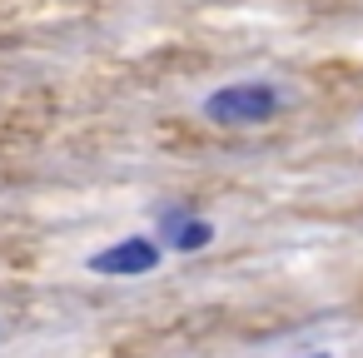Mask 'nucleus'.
<instances>
[{
  "label": "nucleus",
  "mask_w": 363,
  "mask_h": 358,
  "mask_svg": "<svg viewBox=\"0 0 363 358\" xmlns=\"http://www.w3.org/2000/svg\"><path fill=\"white\" fill-rule=\"evenodd\" d=\"M279 105H284V95L269 80H239V85H219L204 100V120H214V125H264V120L279 115Z\"/></svg>",
  "instance_id": "obj_1"
},
{
  "label": "nucleus",
  "mask_w": 363,
  "mask_h": 358,
  "mask_svg": "<svg viewBox=\"0 0 363 358\" xmlns=\"http://www.w3.org/2000/svg\"><path fill=\"white\" fill-rule=\"evenodd\" d=\"M160 259H164V249H160L150 234H125V239H115L110 249L90 254V269L105 274V279H140V274L160 269Z\"/></svg>",
  "instance_id": "obj_2"
},
{
  "label": "nucleus",
  "mask_w": 363,
  "mask_h": 358,
  "mask_svg": "<svg viewBox=\"0 0 363 358\" xmlns=\"http://www.w3.org/2000/svg\"><path fill=\"white\" fill-rule=\"evenodd\" d=\"M160 239L169 244V249H179V254H194V249H204L209 239H214V224L209 219H199L194 209H164L160 214Z\"/></svg>",
  "instance_id": "obj_3"
},
{
  "label": "nucleus",
  "mask_w": 363,
  "mask_h": 358,
  "mask_svg": "<svg viewBox=\"0 0 363 358\" xmlns=\"http://www.w3.org/2000/svg\"><path fill=\"white\" fill-rule=\"evenodd\" d=\"M303 358H328V353H303Z\"/></svg>",
  "instance_id": "obj_4"
}]
</instances>
